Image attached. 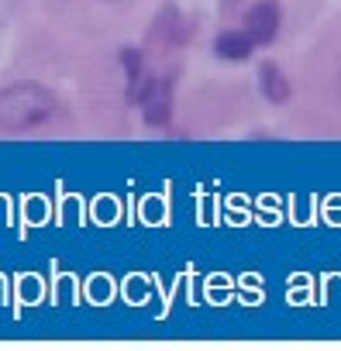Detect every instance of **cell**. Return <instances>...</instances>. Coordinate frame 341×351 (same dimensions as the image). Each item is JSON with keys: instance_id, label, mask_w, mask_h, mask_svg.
<instances>
[{"instance_id": "6da1fadb", "label": "cell", "mask_w": 341, "mask_h": 351, "mask_svg": "<svg viewBox=\"0 0 341 351\" xmlns=\"http://www.w3.org/2000/svg\"><path fill=\"white\" fill-rule=\"evenodd\" d=\"M56 97L45 86L35 83H18L0 90V128L4 131H32L42 128L45 121H52L56 114Z\"/></svg>"}, {"instance_id": "7a4b0ae2", "label": "cell", "mask_w": 341, "mask_h": 351, "mask_svg": "<svg viewBox=\"0 0 341 351\" xmlns=\"http://www.w3.org/2000/svg\"><path fill=\"white\" fill-rule=\"evenodd\" d=\"M279 25H283V11H279L276 0H259V4H252L248 14H245V35L255 45H269L279 35Z\"/></svg>"}, {"instance_id": "3957f363", "label": "cell", "mask_w": 341, "mask_h": 351, "mask_svg": "<svg viewBox=\"0 0 341 351\" xmlns=\"http://www.w3.org/2000/svg\"><path fill=\"white\" fill-rule=\"evenodd\" d=\"M138 104H141V114H145V121L152 128L165 124L169 114H173V83L162 80V76L158 80H148L141 86V93H138Z\"/></svg>"}, {"instance_id": "277c9868", "label": "cell", "mask_w": 341, "mask_h": 351, "mask_svg": "<svg viewBox=\"0 0 341 351\" xmlns=\"http://www.w3.org/2000/svg\"><path fill=\"white\" fill-rule=\"evenodd\" d=\"M252 49H255V42H252L245 32H224V35H217V42H214V52H217L221 59H228V62H245V59L252 56Z\"/></svg>"}, {"instance_id": "5b68a950", "label": "cell", "mask_w": 341, "mask_h": 351, "mask_svg": "<svg viewBox=\"0 0 341 351\" xmlns=\"http://www.w3.org/2000/svg\"><path fill=\"white\" fill-rule=\"evenodd\" d=\"M259 86H262L266 100H272V104H286V100H290V80H286L283 69L272 66V62L262 66V73H259Z\"/></svg>"}]
</instances>
